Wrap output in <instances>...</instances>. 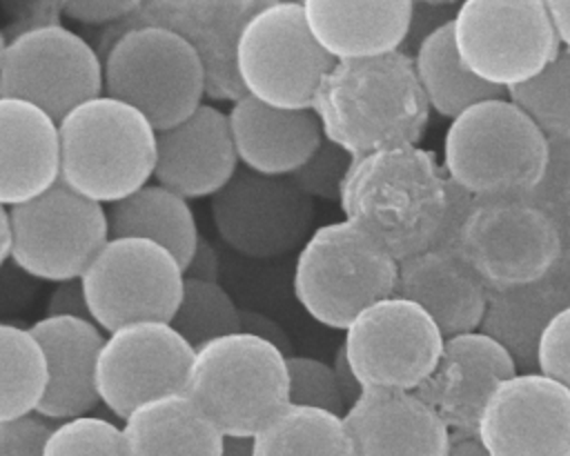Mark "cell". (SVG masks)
I'll return each instance as SVG.
<instances>
[{"label": "cell", "mask_w": 570, "mask_h": 456, "mask_svg": "<svg viewBox=\"0 0 570 456\" xmlns=\"http://www.w3.org/2000/svg\"><path fill=\"white\" fill-rule=\"evenodd\" d=\"M454 251L488 289H508L546 278L563 249L552 218L528 198H474L459 229Z\"/></svg>", "instance_id": "cell-10"}, {"label": "cell", "mask_w": 570, "mask_h": 456, "mask_svg": "<svg viewBox=\"0 0 570 456\" xmlns=\"http://www.w3.org/2000/svg\"><path fill=\"white\" fill-rule=\"evenodd\" d=\"M47 387V365L29 327L0 320V425L33 414Z\"/></svg>", "instance_id": "cell-32"}, {"label": "cell", "mask_w": 570, "mask_h": 456, "mask_svg": "<svg viewBox=\"0 0 570 456\" xmlns=\"http://www.w3.org/2000/svg\"><path fill=\"white\" fill-rule=\"evenodd\" d=\"M7 211L9 258L18 269L40 280L80 278L109 238L105 207L62 182Z\"/></svg>", "instance_id": "cell-12"}, {"label": "cell", "mask_w": 570, "mask_h": 456, "mask_svg": "<svg viewBox=\"0 0 570 456\" xmlns=\"http://www.w3.org/2000/svg\"><path fill=\"white\" fill-rule=\"evenodd\" d=\"M394 294L423 307L450 338L481 327L490 289L459 251L430 247L399 260Z\"/></svg>", "instance_id": "cell-23"}, {"label": "cell", "mask_w": 570, "mask_h": 456, "mask_svg": "<svg viewBox=\"0 0 570 456\" xmlns=\"http://www.w3.org/2000/svg\"><path fill=\"white\" fill-rule=\"evenodd\" d=\"M169 325L191 349H196L207 340L240 331V309L220 282L183 276L180 300Z\"/></svg>", "instance_id": "cell-33"}, {"label": "cell", "mask_w": 570, "mask_h": 456, "mask_svg": "<svg viewBox=\"0 0 570 456\" xmlns=\"http://www.w3.org/2000/svg\"><path fill=\"white\" fill-rule=\"evenodd\" d=\"M29 331L47 365V387L36 414L53 420L91 414L100 403L94 367L105 331L94 320L73 316H42L29 325Z\"/></svg>", "instance_id": "cell-21"}, {"label": "cell", "mask_w": 570, "mask_h": 456, "mask_svg": "<svg viewBox=\"0 0 570 456\" xmlns=\"http://www.w3.org/2000/svg\"><path fill=\"white\" fill-rule=\"evenodd\" d=\"M109 236L147 238L165 247L185 267L200 234L189 200L149 180L134 194L105 207Z\"/></svg>", "instance_id": "cell-29"}, {"label": "cell", "mask_w": 570, "mask_h": 456, "mask_svg": "<svg viewBox=\"0 0 570 456\" xmlns=\"http://www.w3.org/2000/svg\"><path fill=\"white\" fill-rule=\"evenodd\" d=\"M125 456H220L223 434L183 394L136 405L120 425Z\"/></svg>", "instance_id": "cell-27"}, {"label": "cell", "mask_w": 570, "mask_h": 456, "mask_svg": "<svg viewBox=\"0 0 570 456\" xmlns=\"http://www.w3.org/2000/svg\"><path fill=\"white\" fill-rule=\"evenodd\" d=\"M338 207L399 262L436 245L450 180L434 153L419 145L381 149L352 160Z\"/></svg>", "instance_id": "cell-1"}, {"label": "cell", "mask_w": 570, "mask_h": 456, "mask_svg": "<svg viewBox=\"0 0 570 456\" xmlns=\"http://www.w3.org/2000/svg\"><path fill=\"white\" fill-rule=\"evenodd\" d=\"M412 65L430 111L443 118L454 120L476 102L505 96V91L485 85L463 65L454 44L452 20L419 40Z\"/></svg>", "instance_id": "cell-30"}, {"label": "cell", "mask_w": 570, "mask_h": 456, "mask_svg": "<svg viewBox=\"0 0 570 456\" xmlns=\"http://www.w3.org/2000/svg\"><path fill=\"white\" fill-rule=\"evenodd\" d=\"M183 276L185 278H194V280H207V282H218L220 276V256L216 251V247L207 240V238H198L189 260L183 267Z\"/></svg>", "instance_id": "cell-43"}, {"label": "cell", "mask_w": 570, "mask_h": 456, "mask_svg": "<svg viewBox=\"0 0 570 456\" xmlns=\"http://www.w3.org/2000/svg\"><path fill=\"white\" fill-rule=\"evenodd\" d=\"M261 2H207L205 22H191L189 2H151V7L178 22H163L180 33L198 53L205 69V96L214 100H238L243 89L234 71V44L243 22Z\"/></svg>", "instance_id": "cell-28"}, {"label": "cell", "mask_w": 570, "mask_h": 456, "mask_svg": "<svg viewBox=\"0 0 570 456\" xmlns=\"http://www.w3.org/2000/svg\"><path fill=\"white\" fill-rule=\"evenodd\" d=\"M508 98L546 133L550 142L570 140V51L559 56L532 80L508 91Z\"/></svg>", "instance_id": "cell-34"}, {"label": "cell", "mask_w": 570, "mask_h": 456, "mask_svg": "<svg viewBox=\"0 0 570 456\" xmlns=\"http://www.w3.org/2000/svg\"><path fill=\"white\" fill-rule=\"evenodd\" d=\"M216 234L247 258H281L314 231V200L289 176H261L238 167L209 198Z\"/></svg>", "instance_id": "cell-15"}, {"label": "cell", "mask_w": 570, "mask_h": 456, "mask_svg": "<svg viewBox=\"0 0 570 456\" xmlns=\"http://www.w3.org/2000/svg\"><path fill=\"white\" fill-rule=\"evenodd\" d=\"M194 349L163 320H138L105 334L96 356L94 387L98 400L125 420L156 396L183 391Z\"/></svg>", "instance_id": "cell-16"}, {"label": "cell", "mask_w": 570, "mask_h": 456, "mask_svg": "<svg viewBox=\"0 0 570 456\" xmlns=\"http://www.w3.org/2000/svg\"><path fill=\"white\" fill-rule=\"evenodd\" d=\"M285 354L234 331L194 349L183 394L223 436H254L287 398Z\"/></svg>", "instance_id": "cell-5"}, {"label": "cell", "mask_w": 570, "mask_h": 456, "mask_svg": "<svg viewBox=\"0 0 570 456\" xmlns=\"http://www.w3.org/2000/svg\"><path fill=\"white\" fill-rule=\"evenodd\" d=\"M220 456H254L252 436H223Z\"/></svg>", "instance_id": "cell-47"}, {"label": "cell", "mask_w": 570, "mask_h": 456, "mask_svg": "<svg viewBox=\"0 0 570 456\" xmlns=\"http://www.w3.org/2000/svg\"><path fill=\"white\" fill-rule=\"evenodd\" d=\"M399 262L350 220L316 227L296 254L292 289L298 305L330 329L394 296Z\"/></svg>", "instance_id": "cell-6"}, {"label": "cell", "mask_w": 570, "mask_h": 456, "mask_svg": "<svg viewBox=\"0 0 570 456\" xmlns=\"http://www.w3.org/2000/svg\"><path fill=\"white\" fill-rule=\"evenodd\" d=\"M541 187H546V202L541 207L559 231L563 249L561 260H566L563 265L570 269V140L552 145L550 167Z\"/></svg>", "instance_id": "cell-38"}, {"label": "cell", "mask_w": 570, "mask_h": 456, "mask_svg": "<svg viewBox=\"0 0 570 456\" xmlns=\"http://www.w3.org/2000/svg\"><path fill=\"white\" fill-rule=\"evenodd\" d=\"M102 93V56L60 22L27 29L7 40L0 96L36 105L56 122Z\"/></svg>", "instance_id": "cell-14"}, {"label": "cell", "mask_w": 570, "mask_h": 456, "mask_svg": "<svg viewBox=\"0 0 570 456\" xmlns=\"http://www.w3.org/2000/svg\"><path fill=\"white\" fill-rule=\"evenodd\" d=\"M312 111L323 138L354 158L419 145L430 120L412 56L403 51L334 62L314 91Z\"/></svg>", "instance_id": "cell-2"}, {"label": "cell", "mask_w": 570, "mask_h": 456, "mask_svg": "<svg viewBox=\"0 0 570 456\" xmlns=\"http://www.w3.org/2000/svg\"><path fill=\"white\" fill-rule=\"evenodd\" d=\"M443 343L430 314L394 294L365 307L341 345L363 389L416 391L434 371Z\"/></svg>", "instance_id": "cell-13"}, {"label": "cell", "mask_w": 570, "mask_h": 456, "mask_svg": "<svg viewBox=\"0 0 570 456\" xmlns=\"http://www.w3.org/2000/svg\"><path fill=\"white\" fill-rule=\"evenodd\" d=\"M332 65L307 29L301 0L261 2L236 36L234 71L243 93L276 109H312Z\"/></svg>", "instance_id": "cell-8"}, {"label": "cell", "mask_w": 570, "mask_h": 456, "mask_svg": "<svg viewBox=\"0 0 570 456\" xmlns=\"http://www.w3.org/2000/svg\"><path fill=\"white\" fill-rule=\"evenodd\" d=\"M56 125L58 182L78 196L107 207L151 180L156 129L131 105L100 93Z\"/></svg>", "instance_id": "cell-4"}, {"label": "cell", "mask_w": 570, "mask_h": 456, "mask_svg": "<svg viewBox=\"0 0 570 456\" xmlns=\"http://www.w3.org/2000/svg\"><path fill=\"white\" fill-rule=\"evenodd\" d=\"M240 331L252 334L269 345H274L281 354L292 356V343L287 331L283 329V325L274 318H269L267 314L254 311V309H240Z\"/></svg>", "instance_id": "cell-42"}, {"label": "cell", "mask_w": 570, "mask_h": 456, "mask_svg": "<svg viewBox=\"0 0 570 456\" xmlns=\"http://www.w3.org/2000/svg\"><path fill=\"white\" fill-rule=\"evenodd\" d=\"M332 371H334V378H336V385L341 389V396L345 400V407H350L352 403H356V398L363 394V385L358 383L347 356H345V349L343 345L336 349L334 354V360H332Z\"/></svg>", "instance_id": "cell-44"}, {"label": "cell", "mask_w": 570, "mask_h": 456, "mask_svg": "<svg viewBox=\"0 0 570 456\" xmlns=\"http://www.w3.org/2000/svg\"><path fill=\"white\" fill-rule=\"evenodd\" d=\"M546 4L561 49L570 51V0H548Z\"/></svg>", "instance_id": "cell-45"}, {"label": "cell", "mask_w": 570, "mask_h": 456, "mask_svg": "<svg viewBox=\"0 0 570 456\" xmlns=\"http://www.w3.org/2000/svg\"><path fill=\"white\" fill-rule=\"evenodd\" d=\"M58 169L56 120L31 102L0 96V207L45 194Z\"/></svg>", "instance_id": "cell-25"}, {"label": "cell", "mask_w": 570, "mask_h": 456, "mask_svg": "<svg viewBox=\"0 0 570 456\" xmlns=\"http://www.w3.org/2000/svg\"><path fill=\"white\" fill-rule=\"evenodd\" d=\"M45 316H73V318L91 320L80 278L56 282V287L51 289V294L47 298Z\"/></svg>", "instance_id": "cell-41"}, {"label": "cell", "mask_w": 570, "mask_h": 456, "mask_svg": "<svg viewBox=\"0 0 570 456\" xmlns=\"http://www.w3.org/2000/svg\"><path fill=\"white\" fill-rule=\"evenodd\" d=\"M448 456H490V452L481 445L474 434H454L450 438Z\"/></svg>", "instance_id": "cell-46"}, {"label": "cell", "mask_w": 570, "mask_h": 456, "mask_svg": "<svg viewBox=\"0 0 570 456\" xmlns=\"http://www.w3.org/2000/svg\"><path fill=\"white\" fill-rule=\"evenodd\" d=\"M102 93L131 105L163 131L203 105L205 69L180 33L160 24H131L102 56Z\"/></svg>", "instance_id": "cell-7"}, {"label": "cell", "mask_w": 570, "mask_h": 456, "mask_svg": "<svg viewBox=\"0 0 570 456\" xmlns=\"http://www.w3.org/2000/svg\"><path fill=\"white\" fill-rule=\"evenodd\" d=\"M287 398L292 405L316 407L332 414H345V400L336 385L332 365L309 356H287Z\"/></svg>", "instance_id": "cell-36"}, {"label": "cell", "mask_w": 570, "mask_h": 456, "mask_svg": "<svg viewBox=\"0 0 570 456\" xmlns=\"http://www.w3.org/2000/svg\"><path fill=\"white\" fill-rule=\"evenodd\" d=\"M140 2L134 0H62L58 2L60 16L82 22V24H111L118 20H127Z\"/></svg>", "instance_id": "cell-40"}, {"label": "cell", "mask_w": 570, "mask_h": 456, "mask_svg": "<svg viewBox=\"0 0 570 456\" xmlns=\"http://www.w3.org/2000/svg\"><path fill=\"white\" fill-rule=\"evenodd\" d=\"M91 320L107 334L138 320L169 323L183 291V267L147 238H114L80 276Z\"/></svg>", "instance_id": "cell-11"}, {"label": "cell", "mask_w": 570, "mask_h": 456, "mask_svg": "<svg viewBox=\"0 0 570 456\" xmlns=\"http://www.w3.org/2000/svg\"><path fill=\"white\" fill-rule=\"evenodd\" d=\"M570 305V271H550L546 278L490 289L481 331L494 338L519 371H537V349L548 323Z\"/></svg>", "instance_id": "cell-26"}, {"label": "cell", "mask_w": 570, "mask_h": 456, "mask_svg": "<svg viewBox=\"0 0 570 456\" xmlns=\"http://www.w3.org/2000/svg\"><path fill=\"white\" fill-rule=\"evenodd\" d=\"M225 113L238 167L261 176H292L323 140L312 109H276L243 93Z\"/></svg>", "instance_id": "cell-24"}, {"label": "cell", "mask_w": 570, "mask_h": 456, "mask_svg": "<svg viewBox=\"0 0 570 456\" xmlns=\"http://www.w3.org/2000/svg\"><path fill=\"white\" fill-rule=\"evenodd\" d=\"M352 160L354 156L323 138L314 153L289 176V180L312 200L338 202Z\"/></svg>", "instance_id": "cell-37"}, {"label": "cell", "mask_w": 570, "mask_h": 456, "mask_svg": "<svg viewBox=\"0 0 570 456\" xmlns=\"http://www.w3.org/2000/svg\"><path fill=\"white\" fill-rule=\"evenodd\" d=\"M307 29L332 62L367 60L401 51L410 38L414 2L301 0Z\"/></svg>", "instance_id": "cell-22"}, {"label": "cell", "mask_w": 570, "mask_h": 456, "mask_svg": "<svg viewBox=\"0 0 570 456\" xmlns=\"http://www.w3.org/2000/svg\"><path fill=\"white\" fill-rule=\"evenodd\" d=\"M452 36L463 65L505 93L561 51L543 0H463L452 16Z\"/></svg>", "instance_id": "cell-9"}, {"label": "cell", "mask_w": 570, "mask_h": 456, "mask_svg": "<svg viewBox=\"0 0 570 456\" xmlns=\"http://www.w3.org/2000/svg\"><path fill=\"white\" fill-rule=\"evenodd\" d=\"M38 456H125L122 432L94 414L60 420L42 438Z\"/></svg>", "instance_id": "cell-35"}, {"label": "cell", "mask_w": 570, "mask_h": 456, "mask_svg": "<svg viewBox=\"0 0 570 456\" xmlns=\"http://www.w3.org/2000/svg\"><path fill=\"white\" fill-rule=\"evenodd\" d=\"M474 436L490 456H570V391L541 371H517L488 396Z\"/></svg>", "instance_id": "cell-17"}, {"label": "cell", "mask_w": 570, "mask_h": 456, "mask_svg": "<svg viewBox=\"0 0 570 456\" xmlns=\"http://www.w3.org/2000/svg\"><path fill=\"white\" fill-rule=\"evenodd\" d=\"M552 142L508 96L472 105L443 138V171L474 198H528L548 174Z\"/></svg>", "instance_id": "cell-3"}, {"label": "cell", "mask_w": 570, "mask_h": 456, "mask_svg": "<svg viewBox=\"0 0 570 456\" xmlns=\"http://www.w3.org/2000/svg\"><path fill=\"white\" fill-rule=\"evenodd\" d=\"M4 44H7V38H4V33L0 31V65H2V53H4Z\"/></svg>", "instance_id": "cell-49"}, {"label": "cell", "mask_w": 570, "mask_h": 456, "mask_svg": "<svg viewBox=\"0 0 570 456\" xmlns=\"http://www.w3.org/2000/svg\"><path fill=\"white\" fill-rule=\"evenodd\" d=\"M354 456H448L452 432L416 394L363 389L343 414Z\"/></svg>", "instance_id": "cell-20"}, {"label": "cell", "mask_w": 570, "mask_h": 456, "mask_svg": "<svg viewBox=\"0 0 570 456\" xmlns=\"http://www.w3.org/2000/svg\"><path fill=\"white\" fill-rule=\"evenodd\" d=\"M254 456H354L343 416L287 403L254 436Z\"/></svg>", "instance_id": "cell-31"}, {"label": "cell", "mask_w": 570, "mask_h": 456, "mask_svg": "<svg viewBox=\"0 0 570 456\" xmlns=\"http://www.w3.org/2000/svg\"><path fill=\"white\" fill-rule=\"evenodd\" d=\"M227 113L203 102L178 125L156 131L151 180L185 200L212 198L236 174Z\"/></svg>", "instance_id": "cell-19"}, {"label": "cell", "mask_w": 570, "mask_h": 456, "mask_svg": "<svg viewBox=\"0 0 570 456\" xmlns=\"http://www.w3.org/2000/svg\"><path fill=\"white\" fill-rule=\"evenodd\" d=\"M537 371L570 391V305L548 323L537 349Z\"/></svg>", "instance_id": "cell-39"}, {"label": "cell", "mask_w": 570, "mask_h": 456, "mask_svg": "<svg viewBox=\"0 0 570 456\" xmlns=\"http://www.w3.org/2000/svg\"><path fill=\"white\" fill-rule=\"evenodd\" d=\"M9 258V211L0 207V267Z\"/></svg>", "instance_id": "cell-48"}, {"label": "cell", "mask_w": 570, "mask_h": 456, "mask_svg": "<svg viewBox=\"0 0 570 456\" xmlns=\"http://www.w3.org/2000/svg\"><path fill=\"white\" fill-rule=\"evenodd\" d=\"M519 369L512 356L481 329L445 338L439 363L416 394L454 434H474L481 409L499 383Z\"/></svg>", "instance_id": "cell-18"}]
</instances>
